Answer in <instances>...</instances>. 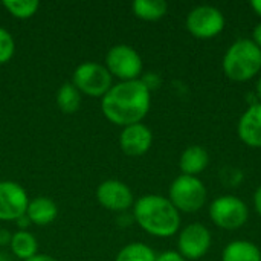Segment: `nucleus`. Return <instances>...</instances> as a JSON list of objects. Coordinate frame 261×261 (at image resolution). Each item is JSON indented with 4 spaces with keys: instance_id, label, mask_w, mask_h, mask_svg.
<instances>
[{
    "instance_id": "21",
    "label": "nucleus",
    "mask_w": 261,
    "mask_h": 261,
    "mask_svg": "<svg viewBox=\"0 0 261 261\" xmlns=\"http://www.w3.org/2000/svg\"><path fill=\"white\" fill-rule=\"evenodd\" d=\"M3 6L17 18H31L38 11L40 3L37 0H5Z\"/></svg>"
},
{
    "instance_id": "16",
    "label": "nucleus",
    "mask_w": 261,
    "mask_h": 261,
    "mask_svg": "<svg viewBox=\"0 0 261 261\" xmlns=\"http://www.w3.org/2000/svg\"><path fill=\"white\" fill-rule=\"evenodd\" d=\"M222 261H261V251L252 242L234 240L225 246Z\"/></svg>"
},
{
    "instance_id": "25",
    "label": "nucleus",
    "mask_w": 261,
    "mask_h": 261,
    "mask_svg": "<svg viewBox=\"0 0 261 261\" xmlns=\"http://www.w3.org/2000/svg\"><path fill=\"white\" fill-rule=\"evenodd\" d=\"M252 41L258 46L261 49V21L254 28V32H252Z\"/></svg>"
},
{
    "instance_id": "15",
    "label": "nucleus",
    "mask_w": 261,
    "mask_h": 261,
    "mask_svg": "<svg viewBox=\"0 0 261 261\" xmlns=\"http://www.w3.org/2000/svg\"><path fill=\"white\" fill-rule=\"evenodd\" d=\"M58 216L57 203L47 197H37L34 200H29L26 217L31 223L38 226H46L52 223Z\"/></svg>"
},
{
    "instance_id": "5",
    "label": "nucleus",
    "mask_w": 261,
    "mask_h": 261,
    "mask_svg": "<svg viewBox=\"0 0 261 261\" xmlns=\"http://www.w3.org/2000/svg\"><path fill=\"white\" fill-rule=\"evenodd\" d=\"M72 83L81 93L93 98H102L112 89V75L106 66L86 61L75 69Z\"/></svg>"
},
{
    "instance_id": "28",
    "label": "nucleus",
    "mask_w": 261,
    "mask_h": 261,
    "mask_svg": "<svg viewBox=\"0 0 261 261\" xmlns=\"http://www.w3.org/2000/svg\"><path fill=\"white\" fill-rule=\"evenodd\" d=\"M26 261H58V260H55L54 257L46 255V254H37V255H34L32 258H29V260H26Z\"/></svg>"
},
{
    "instance_id": "13",
    "label": "nucleus",
    "mask_w": 261,
    "mask_h": 261,
    "mask_svg": "<svg viewBox=\"0 0 261 261\" xmlns=\"http://www.w3.org/2000/svg\"><path fill=\"white\" fill-rule=\"evenodd\" d=\"M239 138L251 148H261V102L251 104L237 125Z\"/></svg>"
},
{
    "instance_id": "3",
    "label": "nucleus",
    "mask_w": 261,
    "mask_h": 261,
    "mask_svg": "<svg viewBox=\"0 0 261 261\" xmlns=\"http://www.w3.org/2000/svg\"><path fill=\"white\" fill-rule=\"evenodd\" d=\"M222 67L231 81H249L261 73V49L251 38H240L225 52Z\"/></svg>"
},
{
    "instance_id": "20",
    "label": "nucleus",
    "mask_w": 261,
    "mask_h": 261,
    "mask_svg": "<svg viewBox=\"0 0 261 261\" xmlns=\"http://www.w3.org/2000/svg\"><path fill=\"white\" fill-rule=\"evenodd\" d=\"M115 261H156V252L145 243L135 242L124 246Z\"/></svg>"
},
{
    "instance_id": "19",
    "label": "nucleus",
    "mask_w": 261,
    "mask_h": 261,
    "mask_svg": "<svg viewBox=\"0 0 261 261\" xmlns=\"http://www.w3.org/2000/svg\"><path fill=\"white\" fill-rule=\"evenodd\" d=\"M81 92L73 86V83H64L58 90H57V106L63 113L72 115L80 110L81 106Z\"/></svg>"
},
{
    "instance_id": "24",
    "label": "nucleus",
    "mask_w": 261,
    "mask_h": 261,
    "mask_svg": "<svg viewBox=\"0 0 261 261\" xmlns=\"http://www.w3.org/2000/svg\"><path fill=\"white\" fill-rule=\"evenodd\" d=\"M141 81L147 86V89H148L150 92H151L153 89H158V86L161 84V78H159L156 73H153V72L147 73V76L141 78Z\"/></svg>"
},
{
    "instance_id": "14",
    "label": "nucleus",
    "mask_w": 261,
    "mask_h": 261,
    "mask_svg": "<svg viewBox=\"0 0 261 261\" xmlns=\"http://www.w3.org/2000/svg\"><path fill=\"white\" fill-rule=\"evenodd\" d=\"M210 164V154L208 151L200 145H190L187 147L179 159V168L182 174L185 176H194L197 177L200 173L206 170Z\"/></svg>"
},
{
    "instance_id": "32",
    "label": "nucleus",
    "mask_w": 261,
    "mask_h": 261,
    "mask_svg": "<svg viewBox=\"0 0 261 261\" xmlns=\"http://www.w3.org/2000/svg\"><path fill=\"white\" fill-rule=\"evenodd\" d=\"M0 261H8V255L6 254H0Z\"/></svg>"
},
{
    "instance_id": "17",
    "label": "nucleus",
    "mask_w": 261,
    "mask_h": 261,
    "mask_svg": "<svg viewBox=\"0 0 261 261\" xmlns=\"http://www.w3.org/2000/svg\"><path fill=\"white\" fill-rule=\"evenodd\" d=\"M9 246H11L12 254L23 261L32 258L34 255H37V251H38L37 239L31 232H26V231L15 232L11 239Z\"/></svg>"
},
{
    "instance_id": "12",
    "label": "nucleus",
    "mask_w": 261,
    "mask_h": 261,
    "mask_svg": "<svg viewBox=\"0 0 261 261\" xmlns=\"http://www.w3.org/2000/svg\"><path fill=\"white\" fill-rule=\"evenodd\" d=\"M151 144H153V133L142 122L124 127L119 136L121 150L127 156H142L150 150Z\"/></svg>"
},
{
    "instance_id": "26",
    "label": "nucleus",
    "mask_w": 261,
    "mask_h": 261,
    "mask_svg": "<svg viewBox=\"0 0 261 261\" xmlns=\"http://www.w3.org/2000/svg\"><path fill=\"white\" fill-rule=\"evenodd\" d=\"M254 206H255V211L258 213V216L261 217V185L257 188V191L254 194Z\"/></svg>"
},
{
    "instance_id": "27",
    "label": "nucleus",
    "mask_w": 261,
    "mask_h": 261,
    "mask_svg": "<svg viewBox=\"0 0 261 261\" xmlns=\"http://www.w3.org/2000/svg\"><path fill=\"white\" fill-rule=\"evenodd\" d=\"M11 239H12V236H11L6 229H0V245H2V246L9 245V243H11Z\"/></svg>"
},
{
    "instance_id": "29",
    "label": "nucleus",
    "mask_w": 261,
    "mask_h": 261,
    "mask_svg": "<svg viewBox=\"0 0 261 261\" xmlns=\"http://www.w3.org/2000/svg\"><path fill=\"white\" fill-rule=\"evenodd\" d=\"M17 222V225L20 226V231H24V228H28L29 225H31V222H29V219L26 217V214L23 216V217H20L18 220H15Z\"/></svg>"
},
{
    "instance_id": "23",
    "label": "nucleus",
    "mask_w": 261,
    "mask_h": 261,
    "mask_svg": "<svg viewBox=\"0 0 261 261\" xmlns=\"http://www.w3.org/2000/svg\"><path fill=\"white\" fill-rule=\"evenodd\" d=\"M156 261H187L177 251H165L156 255Z\"/></svg>"
},
{
    "instance_id": "18",
    "label": "nucleus",
    "mask_w": 261,
    "mask_h": 261,
    "mask_svg": "<svg viewBox=\"0 0 261 261\" xmlns=\"http://www.w3.org/2000/svg\"><path fill=\"white\" fill-rule=\"evenodd\" d=\"M132 9L138 18L145 21H156L167 14L168 5L164 0H135Z\"/></svg>"
},
{
    "instance_id": "8",
    "label": "nucleus",
    "mask_w": 261,
    "mask_h": 261,
    "mask_svg": "<svg viewBox=\"0 0 261 261\" xmlns=\"http://www.w3.org/2000/svg\"><path fill=\"white\" fill-rule=\"evenodd\" d=\"M223 12L211 5H200L193 8L187 15V29L190 34L200 40L217 37L225 29Z\"/></svg>"
},
{
    "instance_id": "1",
    "label": "nucleus",
    "mask_w": 261,
    "mask_h": 261,
    "mask_svg": "<svg viewBox=\"0 0 261 261\" xmlns=\"http://www.w3.org/2000/svg\"><path fill=\"white\" fill-rule=\"evenodd\" d=\"M151 106V92L139 80L121 81L102 96L101 109L104 116L115 125L127 127L139 124Z\"/></svg>"
},
{
    "instance_id": "11",
    "label": "nucleus",
    "mask_w": 261,
    "mask_h": 261,
    "mask_svg": "<svg viewBox=\"0 0 261 261\" xmlns=\"http://www.w3.org/2000/svg\"><path fill=\"white\" fill-rule=\"evenodd\" d=\"M96 199L109 211H127L133 206L135 197L132 190L118 179L104 180L96 190Z\"/></svg>"
},
{
    "instance_id": "31",
    "label": "nucleus",
    "mask_w": 261,
    "mask_h": 261,
    "mask_svg": "<svg viewBox=\"0 0 261 261\" xmlns=\"http://www.w3.org/2000/svg\"><path fill=\"white\" fill-rule=\"evenodd\" d=\"M255 92H257V98L260 99L258 102H261V73H260V76H258L257 86H255Z\"/></svg>"
},
{
    "instance_id": "22",
    "label": "nucleus",
    "mask_w": 261,
    "mask_h": 261,
    "mask_svg": "<svg viewBox=\"0 0 261 261\" xmlns=\"http://www.w3.org/2000/svg\"><path fill=\"white\" fill-rule=\"evenodd\" d=\"M14 52H15V41L12 35L6 29L0 28V64L8 63L12 58Z\"/></svg>"
},
{
    "instance_id": "7",
    "label": "nucleus",
    "mask_w": 261,
    "mask_h": 261,
    "mask_svg": "<svg viewBox=\"0 0 261 261\" xmlns=\"http://www.w3.org/2000/svg\"><path fill=\"white\" fill-rule=\"evenodd\" d=\"M106 67L112 76L121 81L139 80L142 73V58L138 50L128 44H116L106 55Z\"/></svg>"
},
{
    "instance_id": "9",
    "label": "nucleus",
    "mask_w": 261,
    "mask_h": 261,
    "mask_svg": "<svg viewBox=\"0 0 261 261\" xmlns=\"http://www.w3.org/2000/svg\"><path fill=\"white\" fill-rule=\"evenodd\" d=\"M211 243H213V236L210 229L202 223H191L185 226L179 234L177 252L187 261L200 260L208 254Z\"/></svg>"
},
{
    "instance_id": "6",
    "label": "nucleus",
    "mask_w": 261,
    "mask_h": 261,
    "mask_svg": "<svg viewBox=\"0 0 261 261\" xmlns=\"http://www.w3.org/2000/svg\"><path fill=\"white\" fill-rule=\"evenodd\" d=\"M248 205L236 196H220L210 205V219L222 229H239L248 222Z\"/></svg>"
},
{
    "instance_id": "30",
    "label": "nucleus",
    "mask_w": 261,
    "mask_h": 261,
    "mask_svg": "<svg viewBox=\"0 0 261 261\" xmlns=\"http://www.w3.org/2000/svg\"><path fill=\"white\" fill-rule=\"evenodd\" d=\"M251 8L255 11V14L261 17V0H252L251 2Z\"/></svg>"
},
{
    "instance_id": "4",
    "label": "nucleus",
    "mask_w": 261,
    "mask_h": 261,
    "mask_svg": "<svg viewBox=\"0 0 261 261\" xmlns=\"http://www.w3.org/2000/svg\"><path fill=\"white\" fill-rule=\"evenodd\" d=\"M206 187L205 184L194 176H177L168 191V200L174 205L179 213L193 214L203 208L206 202Z\"/></svg>"
},
{
    "instance_id": "10",
    "label": "nucleus",
    "mask_w": 261,
    "mask_h": 261,
    "mask_svg": "<svg viewBox=\"0 0 261 261\" xmlns=\"http://www.w3.org/2000/svg\"><path fill=\"white\" fill-rule=\"evenodd\" d=\"M26 190L12 180L0 182V220H18L28 211Z\"/></svg>"
},
{
    "instance_id": "2",
    "label": "nucleus",
    "mask_w": 261,
    "mask_h": 261,
    "mask_svg": "<svg viewBox=\"0 0 261 261\" xmlns=\"http://www.w3.org/2000/svg\"><path fill=\"white\" fill-rule=\"evenodd\" d=\"M133 217L145 232L159 239L173 237L180 228V213L167 197L159 194H147L138 199Z\"/></svg>"
}]
</instances>
